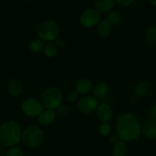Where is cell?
<instances>
[{
  "instance_id": "cell-28",
  "label": "cell",
  "mask_w": 156,
  "mask_h": 156,
  "mask_svg": "<svg viewBox=\"0 0 156 156\" xmlns=\"http://www.w3.org/2000/svg\"><path fill=\"white\" fill-rule=\"evenodd\" d=\"M119 141H120V138H119L117 134H114V135L111 136L109 137V142L110 143H111V144L114 145L117 143H118Z\"/></svg>"
},
{
  "instance_id": "cell-8",
  "label": "cell",
  "mask_w": 156,
  "mask_h": 156,
  "mask_svg": "<svg viewBox=\"0 0 156 156\" xmlns=\"http://www.w3.org/2000/svg\"><path fill=\"white\" fill-rule=\"evenodd\" d=\"M98 102L94 96L87 95L82 98L77 104V109L79 112L85 114H89L96 111Z\"/></svg>"
},
{
  "instance_id": "cell-3",
  "label": "cell",
  "mask_w": 156,
  "mask_h": 156,
  "mask_svg": "<svg viewBox=\"0 0 156 156\" xmlns=\"http://www.w3.org/2000/svg\"><path fill=\"white\" fill-rule=\"evenodd\" d=\"M62 93L56 87H49L42 93L41 101L44 108L47 110H54L60 108L62 103Z\"/></svg>"
},
{
  "instance_id": "cell-18",
  "label": "cell",
  "mask_w": 156,
  "mask_h": 156,
  "mask_svg": "<svg viewBox=\"0 0 156 156\" xmlns=\"http://www.w3.org/2000/svg\"><path fill=\"white\" fill-rule=\"evenodd\" d=\"M128 148L126 143L123 141H119L113 146V156H126L127 155Z\"/></svg>"
},
{
  "instance_id": "cell-20",
  "label": "cell",
  "mask_w": 156,
  "mask_h": 156,
  "mask_svg": "<svg viewBox=\"0 0 156 156\" xmlns=\"http://www.w3.org/2000/svg\"><path fill=\"white\" fill-rule=\"evenodd\" d=\"M105 19L108 20L111 25H117L122 21V15L118 11H111L108 12Z\"/></svg>"
},
{
  "instance_id": "cell-12",
  "label": "cell",
  "mask_w": 156,
  "mask_h": 156,
  "mask_svg": "<svg viewBox=\"0 0 156 156\" xmlns=\"http://www.w3.org/2000/svg\"><path fill=\"white\" fill-rule=\"evenodd\" d=\"M56 119V113L52 110H44L37 117V121L41 126H48L54 122Z\"/></svg>"
},
{
  "instance_id": "cell-27",
  "label": "cell",
  "mask_w": 156,
  "mask_h": 156,
  "mask_svg": "<svg viewBox=\"0 0 156 156\" xmlns=\"http://www.w3.org/2000/svg\"><path fill=\"white\" fill-rule=\"evenodd\" d=\"M54 44H56V46L57 47H59V48H63L66 46V42L62 38L57 37L56 40H55Z\"/></svg>"
},
{
  "instance_id": "cell-16",
  "label": "cell",
  "mask_w": 156,
  "mask_h": 156,
  "mask_svg": "<svg viewBox=\"0 0 156 156\" xmlns=\"http://www.w3.org/2000/svg\"><path fill=\"white\" fill-rule=\"evenodd\" d=\"M151 88V84L149 81L144 80L140 82L135 87L134 92L137 97H143L149 92Z\"/></svg>"
},
{
  "instance_id": "cell-31",
  "label": "cell",
  "mask_w": 156,
  "mask_h": 156,
  "mask_svg": "<svg viewBox=\"0 0 156 156\" xmlns=\"http://www.w3.org/2000/svg\"><path fill=\"white\" fill-rule=\"evenodd\" d=\"M26 1H27V2H33V1H34V0H26Z\"/></svg>"
},
{
  "instance_id": "cell-21",
  "label": "cell",
  "mask_w": 156,
  "mask_h": 156,
  "mask_svg": "<svg viewBox=\"0 0 156 156\" xmlns=\"http://www.w3.org/2000/svg\"><path fill=\"white\" fill-rule=\"evenodd\" d=\"M44 53L45 56L48 58H53L57 53V47L53 42L47 43L44 49Z\"/></svg>"
},
{
  "instance_id": "cell-11",
  "label": "cell",
  "mask_w": 156,
  "mask_h": 156,
  "mask_svg": "<svg viewBox=\"0 0 156 156\" xmlns=\"http://www.w3.org/2000/svg\"><path fill=\"white\" fill-rule=\"evenodd\" d=\"M94 85L91 79L82 78L79 79L75 85V90L80 94H87L92 91Z\"/></svg>"
},
{
  "instance_id": "cell-19",
  "label": "cell",
  "mask_w": 156,
  "mask_h": 156,
  "mask_svg": "<svg viewBox=\"0 0 156 156\" xmlns=\"http://www.w3.org/2000/svg\"><path fill=\"white\" fill-rule=\"evenodd\" d=\"M44 47H45V44H44V41L40 38H35V39L31 40L28 44L29 50L35 53L44 51Z\"/></svg>"
},
{
  "instance_id": "cell-17",
  "label": "cell",
  "mask_w": 156,
  "mask_h": 156,
  "mask_svg": "<svg viewBox=\"0 0 156 156\" xmlns=\"http://www.w3.org/2000/svg\"><path fill=\"white\" fill-rule=\"evenodd\" d=\"M108 91V84L104 82H100L96 84L92 90L93 95L96 98H101L107 94Z\"/></svg>"
},
{
  "instance_id": "cell-22",
  "label": "cell",
  "mask_w": 156,
  "mask_h": 156,
  "mask_svg": "<svg viewBox=\"0 0 156 156\" xmlns=\"http://www.w3.org/2000/svg\"><path fill=\"white\" fill-rule=\"evenodd\" d=\"M145 37L149 44H155L156 43V27L150 26L148 27L145 33Z\"/></svg>"
},
{
  "instance_id": "cell-14",
  "label": "cell",
  "mask_w": 156,
  "mask_h": 156,
  "mask_svg": "<svg viewBox=\"0 0 156 156\" xmlns=\"http://www.w3.org/2000/svg\"><path fill=\"white\" fill-rule=\"evenodd\" d=\"M115 0H94V9L100 13H107L111 12L114 7Z\"/></svg>"
},
{
  "instance_id": "cell-13",
  "label": "cell",
  "mask_w": 156,
  "mask_h": 156,
  "mask_svg": "<svg viewBox=\"0 0 156 156\" xmlns=\"http://www.w3.org/2000/svg\"><path fill=\"white\" fill-rule=\"evenodd\" d=\"M9 92L12 97H18L22 93L23 85L18 78H12L8 85Z\"/></svg>"
},
{
  "instance_id": "cell-30",
  "label": "cell",
  "mask_w": 156,
  "mask_h": 156,
  "mask_svg": "<svg viewBox=\"0 0 156 156\" xmlns=\"http://www.w3.org/2000/svg\"><path fill=\"white\" fill-rule=\"evenodd\" d=\"M149 2H150V3L152 5L155 6L156 7V0H149Z\"/></svg>"
},
{
  "instance_id": "cell-29",
  "label": "cell",
  "mask_w": 156,
  "mask_h": 156,
  "mask_svg": "<svg viewBox=\"0 0 156 156\" xmlns=\"http://www.w3.org/2000/svg\"><path fill=\"white\" fill-rule=\"evenodd\" d=\"M149 117H156V105L151 107L149 110Z\"/></svg>"
},
{
  "instance_id": "cell-6",
  "label": "cell",
  "mask_w": 156,
  "mask_h": 156,
  "mask_svg": "<svg viewBox=\"0 0 156 156\" xmlns=\"http://www.w3.org/2000/svg\"><path fill=\"white\" fill-rule=\"evenodd\" d=\"M21 108L22 112L30 117H37L44 111V106L41 101L34 98L25 99L21 103Z\"/></svg>"
},
{
  "instance_id": "cell-2",
  "label": "cell",
  "mask_w": 156,
  "mask_h": 156,
  "mask_svg": "<svg viewBox=\"0 0 156 156\" xmlns=\"http://www.w3.org/2000/svg\"><path fill=\"white\" fill-rule=\"evenodd\" d=\"M22 129L14 120L6 121L0 126V143L5 147L16 146L22 139Z\"/></svg>"
},
{
  "instance_id": "cell-25",
  "label": "cell",
  "mask_w": 156,
  "mask_h": 156,
  "mask_svg": "<svg viewBox=\"0 0 156 156\" xmlns=\"http://www.w3.org/2000/svg\"><path fill=\"white\" fill-rule=\"evenodd\" d=\"M78 96H79V93L74 90V91H71L69 92L68 95H67V101L69 103H74L78 98Z\"/></svg>"
},
{
  "instance_id": "cell-15",
  "label": "cell",
  "mask_w": 156,
  "mask_h": 156,
  "mask_svg": "<svg viewBox=\"0 0 156 156\" xmlns=\"http://www.w3.org/2000/svg\"><path fill=\"white\" fill-rule=\"evenodd\" d=\"M111 27L112 25L111 23L108 21L107 19H104L99 22L98 24V34L101 37H107L110 35L111 31Z\"/></svg>"
},
{
  "instance_id": "cell-26",
  "label": "cell",
  "mask_w": 156,
  "mask_h": 156,
  "mask_svg": "<svg viewBox=\"0 0 156 156\" xmlns=\"http://www.w3.org/2000/svg\"><path fill=\"white\" fill-rule=\"evenodd\" d=\"M115 2L120 5L123 6V7H127V6L131 5L133 3L134 0H115Z\"/></svg>"
},
{
  "instance_id": "cell-10",
  "label": "cell",
  "mask_w": 156,
  "mask_h": 156,
  "mask_svg": "<svg viewBox=\"0 0 156 156\" xmlns=\"http://www.w3.org/2000/svg\"><path fill=\"white\" fill-rule=\"evenodd\" d=\"M143 133L148 139H156V117H149L143 123Z\"/></svg>"
},
{
  "instance_id": "cell-5",
  "label": "cell",
  "mask_w": 156,
  "mask_h": 156,
  "mask_svg": "<svg viewBox=\"0 0 156 156\" xmlns=\"http://www.w3.org/2000/svg\"><path fill=\"white\" fill-rule=\"evenodd\" d=\"M44 139V133L41 128L36 126H30L23 130L21 140L27 147L34 149L41 146Z\"/></svg>"
},
{
  "instance_id": "cell-1",
  "label": "cell",
  "mask_w": 156,
  "mask_h": 156,
  "mask_svg": "<svg viewBox=\"0 0 156 156\" xmlns=\"http://www.w3.org/2000/svg\"><path fill=\"white\" fill-rule=\"evenodd\" d=\"M116 130L120 140L126 143L137 140L143 133V126L136 116L125 113L117 119Z\"/></svg>"
},
{
  "instance_id": "cell-23",
  "label": "cell",
  "mask_w": 156,
  "mask_h": 156,
  "mask_svg": "<svg viewBox=\"0 0 156 156\" xmlns=\"http://www.w3.org/2000/svg\"><path fill=\"white\" fill-rule=\"evenodd\" d=\"M111 130V125H110L108 122H103V123H101L99 125L98 133L101 136L105 137L109 136Z\"/></svg>"
},
{
  "instance_id": "cell-7",
  "label": "cell",
  "mask_w": 156,
  "mask_h": 156,
  "mask_svg": "<svg viewBox=\"0 0 156 156\" xmlns=\"http://www.w3.org/2000/svg\"><path fill=\"white\" fill-rule=\"evenodd\" d=\"M80 24L86 28L97 26L101 21L100 12L95 9H88L84 11L79 18Z\"/></svg>"
},
{
  "instance_id": "cell-24",
  "label": "cell",
  "mask_w": 156,
  "mask_h": 156,
  "mask_svg": "<svg viewBox=\"0 0 156 156\" xmlns=\"http://www.w3.org/2000/svg\"><path fill=\"white\" fill-rule=\"evenodd\" d=\"M5 156H24V151L18 146L10 147L6 152Z\"/></svg>"
},
{
  "instance_id": "cell-4",
  "label": "cell",
  "mask_w": 156,
  "mask_h": 156,
  "mask_svg": "<svg viewBox=\"0 0 156 156\" xmlns=\"http://www.w3.org/2000/svg\"><path fill=\"white\" fill-rule=\"evenodd\" d=\"M60 33L59 24L53 20H46L38 25L37 34L40 39L46 42L54 41Z\"/></svg>"
},
{
  "instance_id": "cell-9",
  "label": "cell",
  "mask_w": 156,
  "mask_h": 156,
  "mask_svg": "<svg viewBox=\"0 0 156 156\" xmlns=\"http://www.w3.org/2000/svg\"><path fill=\"white\" fill-rule=\"evenodd\" d=\"M96 116L99 120L103 122H109L112 119L113 110L108 104L101 103L98 105L95 111Z\"/></svg>"
}]
</instances>
